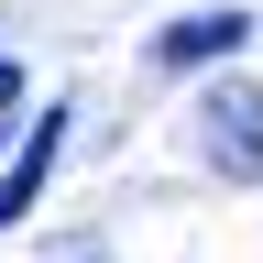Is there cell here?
Returning <instances> with one entry per match:
<instances>
[{"label":"cell","mask_w":263,"mask_h":263,"mask_svg":"<svg viewBox=\"0 0 263 263\" xmlns=\"http://www.w3.org/2000/svg\"><path fill=\"white\" fill-rule=\"evenodd\" d=\"M197 154H209V176L252 186V176H263V88L219 77L209 99H197Z\"/></svg>","instance_id":"6da1fadb"},{"label":"cell","mask_w":263,"mask_h":263,"mask_svg":"<svg viewBox=\"0 0 263 263\" xmlns=\"http://www.w3.org/2000/svg\"><path fill=\"white\" fill-rule=\"evenodd\" d=\"M55 154H66V99L55 110H33V132H22V154L0 164V230H11L33 197H44V176H55Z\"/></svg>","instance_id":"7a4b0ae2"},{"label":"cell","mask_w":263,"mask_h":263,"mask_svg":"<svg viewBox=\"0 0 263 263\" xmlns=\"http://www.w3.org/2000/svg\"><path fill=\"white\" fill-rule=\"evenodd\" d=\"M11 99H22V66H11V55H0V110H11Z\"/></svg>","instance_id":"277c9868"},{"label":"cell","mask_w":263,"mask_h":263,"mask_svg":"<svg viewBox=\"0 0 263 263\" xmlns=\"http://www.w3.org/2000/svg\"><path fill=\"white\" fill-rule=\"evenodd\" d=\"M241 44H252V11H186V22L154 33V66H219Z\"/></svg>","instance_id":"3957f363"}]
</instances>
